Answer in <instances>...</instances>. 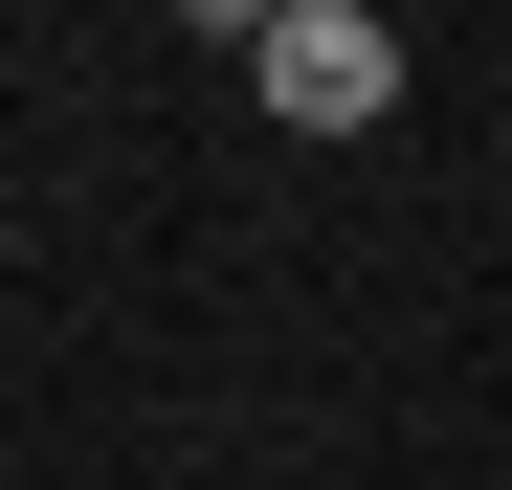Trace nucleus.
I'll return each instance as SVG.
<instances>
[{"mask_svg": "<svg viewBox=\"0 0 512 490\" xmlns=\"http://www.w3.org/2000/svg\"><path fill=\"white\" fill-rule=\"evenodd\" d=\"M245 90H268L290 134H379L401 112V23L379 0H268V23H245Z\"/></svg>", "mask_w": 512, "mask_h": 490, "instance_id": "obj_1", "label": "nucleus"}]
</instances>
